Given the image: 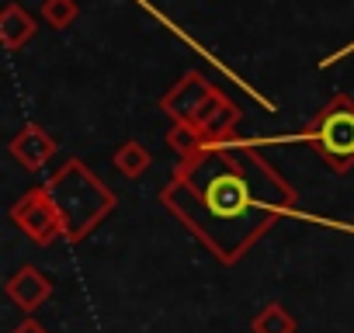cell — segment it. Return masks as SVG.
Segmentation results:
<instances>
[{
	"mask_svg": "<svg viewBox=\"0 0 354 333\" xmlns=\"http://www.w3.org/2000/svg\"><path fill=\"white\" fill-rule=\"evenodd\" d=\"M160 205L226 267L240 264L281 219L354 233V226L302 212L295 188L243 139L205 146L195 156L177 160L160 191Z\"/></svg>",
	"mask_w": 354,
	"mask_h": 333,
	"instance_id": "1",
	"label": "cell"
},
{
	"mask_svg": "<svg viewBox=\"0 0 354 333\" xmlns=\"http://www.w3.org/2000/svg\"><path fill=\"white\" fill-rule=\"evenodd\" d=\"M46 191H49V198L59 212L66 243H84L118 209L115 191L84 160H66L63 166H56V174L46 181Z\"/></svg>",
	"mask_w": 354,
	"mask_h": 333,
	"instance_id": "2",
	"label": "cell"
},
{
	"mask_svg": "<svg viewBox=\"0 0 354 333\" xmlns=\"http://www.w3.org/2000/svg\"><path fill=\"white\" fill-rule=\"evenodd\" d=\"M288 142H306L319 153V160L333 174H347L354 166V97L337 94L309 125L302 135H292Z\"/></svg>",
	"mask_w": 354,
	"mask_h": 333,
	"instance_id": "3",
	"label": "cell"
},
{
	"mask_svg": "<svg viewBox=\"0 0 354 333\" xmlns=\"http://www.w3.org/2000/svg\"><path fill=\"white\" fill-rule=\"evenodd\" d=\"M226 104H233V101H230L219 87H212L202 73H185L181 84H174V87L160 97V108H163V115H167L170 122L195 129L202 139H205L209 125L216 122V115H219Z\"/></svg>",
	"mask_w": 354,
	"mask_h": 333,
	"instance_id": "4",
	"label": "cell"
},
{
	"mask_svg": "<svg viewBox=\"0 0 354 333\" xmlns=\"http://www.w3.org/2000/svg\"><path fill=\"white\" fill-rule=\"evenodd\" d=\"M8 216H11V222H15L32 243H39V247H49V243H56V240L63 236V222H59V212H56V205H53L46 184L28 188V191L11 205Z\"/></svg>",
	"mask_w": 354,
	"mask_h": 333,
	"instance_id": "5",
	"label": "cell"
},
{
	"mask_svg": "<svg viewBox=\"0 0 354 333\" xmlns=\"http://www.w3.org/2000/svg\"><path fill=\"white\" fill-rule=\"evenodd\" d=\"M53 292H56V281L42 271V267H35V264H21L11 278H8V285H4V295L21 309V312H35V309H42L49 298H53Z\"/></svg>",
	"mask_w": 354,
	"mask_h": 333,
	"instance_id": "6",
	"label": "cell"
},
{
	"mask_svg": "<svg viewBox=\"0 0 354 333\" xmlns=\"http://www.w3.org/2000/svg\"><path fill=\"white\" fill-rule=\"evenodd\" d=\"M8 149H11V156L25 166V171H42V166L56 156L59 139L53 132H46L39 122H25L18 129V135L8 142Z\"/></svg>",
	"mask_w": 354,
	"mask_h": 333,
	"instance_id": "7",
	"label": "cell"
},
{
	"mask_svg": "<svg viewBox=\"0 0 354 333\" xmlns=\"http://www.w3.org/2000/svg\"><path fill=\"white\" fill-rule=\"evenodd\" d=\"M35 32H39V25L21 4H8L0 11V42H4L8 53H18L21 46H28L35 39Z\"/></svg>",
	"mask_w": 354,
	"mask_h": 333,
	"instance_id": "8",
	"label": "cell"
},
{
	"mask_svg": "<svg viewBox=\"0 0 354 333\" xmlns=\"http://www.w3.org/2000/svg\"><path fill=\"white\" fill-rule=\"evenodd\" d=\"M111 163H115V171H118L122 178H129V181H139V178L149 171L153 156H149V149H146L139 139H125V142H118V146H115V153H111Z\"/></svg>",
	"mask_w": 354,
	"mask_h": 333,
	"instance_id": "9",
	"label": "cell"
},
{
	"mask_svg": "<svg viewBox=\"0 0 354 333\" xmlns=\"http://www.w3.org/2000/svg\"><path fill=\"white\" fill-rule=\"evenodd\" d=\"M295 330H299V323L285 302H264L250 316V333H295Z\"/></svg>",
	"mask_w": 354,
	"mask_h": 333,
	"instance_id": "10",
	"label": "cell"
},
{
	"mask_svg": "<svg viewBox=\"0 0 354 333\" xmlns=\"http://www.w3.org/2000/svg\"><path fill=\"white\" fill-rule=\"evenodd\" d=\"M80 8H77V0H42V18L49 28H70L77 21Z\"/></svg>",
	"mask_w": 354,
	"mask_h": 333,
	"instance_id": "11",
	"label": "cell"
},
{
	"mask_svg": "<svg viewBox=\"0 0 354 333\" xmlns=\"http://www.w3.org/2000/svg\"><path fill=\"white\" fill-rule=\"evenodd\" d=\"M167 142H170V149L177 153V156H195L198 149H205V139L195 132V129H188V125H177L174 122V129L167 132Z\"/></svg>",
	"mask_w": 354,
	"mask_h": 333,
	"instance_id": "12",
	"label": "cell"
},
{
	"mask_svg": "<svg viewBox=\"0 0 354 333\" xmlns=\"http://www.w3.org/2000/svg\"><path fill=\"white\" fill-rule=\"evenodd\" d=\"M11 333H49V330H46L39 319H32V316H28V319H25V323H18Z\"/></svg>",
	"mask_w": 354,
	"mask_h": 333,
	"instance_id": "13",
	"label": "cell"
},
{
	"mask_svg": "<svg viewBox=\"0 0 354 333\" xmlns=\"http://www.w3.org/2000/svg\"><path fill=\"white\" fill-rule=\"evenodd\" d=\"M347 53H354V42H351V46H347V49H340V53H337V56H330V59H323V66H330V63H337V59H344V56H347Z\"/></svg>",
	"mask_w": 354,
	"mask_h": 333,
	"instance_id": "14",
	"label": "cell"
}]
</instances>
